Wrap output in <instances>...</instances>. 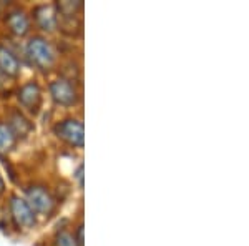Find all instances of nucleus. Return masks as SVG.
I'll return each instance as SVG.
<instances>
[{
    "mask_svg": "<svg viewBox=\"0 0 249 246\" xmlns=\"http://www.w3.org/2000/svg\"><path fill=\"white\" fill-rule=\"evenodd\" d=\"M17 98L27 112H30L34 115H37L40 112V107H42V90H40L37 82H27L25 85L20 87Z\"/></svg>",
    "mask_w": 249,
    "mask_h": 246,
    "instance_id": "6",
    "label": "nucleus"
},
{
    "mask_svg": "<svg viewBox=\"0 0 249 246\" xmlns=\"http://www.w3.org/2000/svg\"><path fill=\"white\" fill-rule=\"evenodd\" d=\"M7 125H9L10 130L14 132L15 138H25V136L32 132V128H34L32 123L29 122V118L18 110L12 112L9 116V123Z\"/></svg>",
    "mask_w": 249,
    "mask_h": 246,
    "instance_id": "9",
    "label": "nucleus"
},
{
    "mask_svg": "<svg viewBox=\"0 0 249 246\" xmlns=\"http://www.w3.org/2000/svg\"><path fill=\"white\" fill-rule=\"evenodd\" d=\"M75 241H77V246H83V225H80V227H78Z\"/></svg>",
    "mask_w": 249,
    "mask_h": 246,
    "instance_id": "15",
    "label": "nucleus"
},
{
    "mask_svg": "<svg viewBox=\"0 0 249 246\" xmlns=\"http://www.w3.org/2000/svg\"><path fill=\"white\" fill-rule=\"evenodd\" d=\"M25 193H27V203L34 209V213L45 215V216L53 213L55 200L45 187H42V185H32V187L25 189Z\"/></svg>",
    "mask_w": 249,
    "mask_h": 246,
    "instance_id": "3",
    "label": "nucleus"
},
{
    "mask_svg": "<svg viewBox=\"0 0 249 246\" xmlns=\"http://www.w3.org/2000/svg\"><path fill=\"white\" fill-rule=\"evenodd\" d=\"M17 138H15L14 132L5 122H0V153H9L14 150Z\"/></svg>",
    "mask_w": 249,
    "mask_h": 246,
    "instance_id": "12",
    "label": "nucleus"
},
{
    "mask_svg": "<svg viewBox=\"0 0 249 246\" xmlns=\"http://www.w3.org/2000/svg\"><path fill=\"white\" fill-rule=\"evenodd\" d=\"M34 19L43 32H55L58 27V15L55 5H38L34 10Z\"/></svg>",
    "mask_w": 249,
    "mask_h": 246,
    "instance_id": "8",
    "label": "nucleus"
},
{
    "mask_svg": "<svg viewBox=\"0 0 249 246\" xmlns=\"http://www.w3.org/2000/svg\"><path fill=\"white\" fill-rule=\"evenodd\" d=\"M53 133L62 142L73 148H83L85 143V130L83 123L77 118H65L53 127Z\"/></svg>",
    "mask_w": 249,
    "mask_h": 246,
    "instance_id": "2",
    "label": "nucleus"
},
{
    "mask_svg": "<svg viewBox=\"0 0 249 246\" xmlns=\"http://www.w3.org/2000/svg\"><path fill=\"white\" fill-rule=\"evenodd\" d=\"M55 10L63 20H75L83 10V2L82 0H62V2H57Z\"/></svg>",
    "mask_w": 249,
    "mask_h": 246,
    "instance_id": "11",
    "label": "nucleus"
},
{
    "mask_svg": "<svg viewBox=\"0 0 249 246\" xmlns=\"http://www.w3.org/2000/svg\"><path fill=\"white\" fill-rule=\"evenodd\" d=\"M3 191H5V183H3V178H2V175H0V196L3 195Z\"/></svg>",
    "mask_w": 249,
    "mask_h": 246,
    "instance_id": "16",
    "label": "nucleus"
},
{
    "mask_svg": "<svg viewBox=\"0 0 249 246\" xmlns=\"http://www.w3.org/2000/svg\"><path fill=\"white\" fill-rule=\"evenodd\" d=\"M50 95L53 102L62 107H73L78 103V90L68 78H57L50 83Z\"/></svg>",
    "mask_w": 249,
    "mask_h": 246,
    "instance_id": "4",
    "label": "nucleus"
},
{
    "mask_svg": "<svg viewBox=\"0 0 249 246\" xmlns=\"http://www.w3.org/2000/svg\"><path fill=\"white\" fill-rule=\"evenodd\" d=\"M5 23L9 30L17 37H23L30 32V19L22 9H14L5 15Z\"/></svg>",
    "mask_w": 249,
    "mask_h": 246,
    "instance_id": "7",
    "label": "nucleus"
},
{
    "mask_svg": "<svg viewBox=\"0 0 249 246\" xmlns=\"http://www.w3.org/2000/svg\"><path fill=\"white\" fill-rule=\"evenodd\" d=\"M0 72L5 74L7 76H12V78L18 76V74H20L18 58L12 54L9 48L3 47V45H0Z\"/></svg>",
    "mask_w": 249,
    "mask_h": 246,
    "instance_id": "10",
    "label": "nucleus"
},
{
    "mask_svg": "<svg viewBox=\"0 0 249 246\" xmlns=\"http://www.w3.org/2000/svg\"><path fill=\"white\" fill-rule=\"evenodd\" d=\"M57 246H77V241H75V235L68 231H62L57 235Z\"/></svg>",
    "mask_w": 249,
    "mask_h": 246,
    "instance_id": "13",
    "label": "nucleus"
},
{
    "mask_svg": "<svg viewBox=\"0 0 249 246\" xmlns=\"http://www.w3.org/2000/svg\"><path fill=\"white\" fill-rule=\"evenodd\" d=\"M10 215H12V220L15 221V225H17L18 228L30 229L37 223L34 209L30 208L27 200L20 198L18 195H14L10 198Z\"/></svg>",
    "mask_w": 249,
    "mask_h": 246,
    "instance_id": "5",
    "label": "nucleus"
},
{
    "mask_svg": "<svg viewBox=\"0 0 249 246\" xmlns=\"http://www.w3.org/2000/svg\"><path fill=\"white\" fill-rule=\"evenodd\" d=\"M75 176H77V180H78V183H80V188H83V163H80V165H78Z\"/></svg>",
    "mask_w": 249,
    "mask_h": 246,
    "instance_id": "14",
    "label": "nucleus"
},
{
    "mask_svg": "<svg viewBox=\"0 0 249 246\" xmlns=\"http://www.w3.org/2000/svg\"><path fill=\"white\" fill-rule=\"evenodd\" d=\"M27 55H29L32 65L40 70H48L55 63V50L52 43L43 37H32L27 43Z\"/></svg>",
    "mask_w": 249,
    "mask_h": 246,
    "instance_id": "1",
    "label": "nucleus"
}]
</instances>
